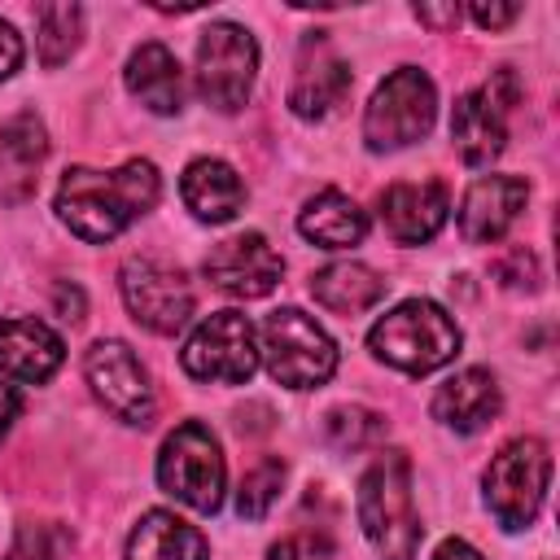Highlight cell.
Masks as SVG:
<instances>
[{
	"instance_id": "obj_1",
	"label": "cell",
	"mask_w": 560,
	"mask_h": 560,
	"mask_svg": "<svg viewBox=\"0 0 560 560\" xmlns=\"http://www.w3.org/2000/svg\"><path fill=\"white\" fill-rule=\"evenodd\" d=\"M162 197V175L149 158H131L114 171L70 166L57 184V219L88 245H105L144 219Z\"/></svg>"
},
{
	"instance_id": "obj_2",
	"label": "cell",
	"mask_w": 560,
	"mask_h": 560,
	"mask_svg": "<svg viewBox=\"0 0 560 560\" xmlns=\"http://www.w3.org/2000/svg\"><path fill=\"white\" fill-rule=\"evenodd\" d=\"M354 512H359V525H363V534L381 560H411L416 556L420 516H416V499H411V459L402 451H381L363 468Z\"/></svg>"
},
{
	"instance_id": "obj_3",
	"label": "cell",
	"mask_w": 560,
	"mask_h": 560,
	"mask_svg": "<svg viewBox=\"0 0 560 560\" xmlns=\"http://www.w3.org/2000/svg\"><path fill=\"white\" fill-rule=\"evenodd\" d=\"M368 346L381 363H389L407 376H429L459 354V324L438 302L407 298L372 324Z\"/></svg>"
},
{
	"instance_id": "obj_4",
	"label": "cell",
	"mask_w": 560,
	"mask_h": 560,
	"mask_svg": "<svg viewBox=\"0 0 560 560\" xmlns=\"http://www.w3.org/2000/svg\"><path fill=\"white\" fill-rule=\"evenodd\" d=\"M258 359L284 389H315L337 372V341L298 306H280L258 328Z\"/></svg>"
},
{
	"instance_id": "obj_5",
	"label": "cell",
	"mask_w": 560,
	"mask_h": 560,
	"mask_svg": "<svg viewBox=\"0 0 560 560\" xmlns=\"http://www.w3.org/2000/svg\"><path fill=\"white\" fill-rule=\"evenodd\" d=\"M158 486L192 508V512H219L228 490V464L219 451V438L201 420L175 424V433L158 451Z\"/></svg>"
},
{
	"instance_id": "obj_6",
	"label": "cell",
	"mask_w": 560,
	"mask_h": 560,
	"mask_svg": "<svg viewBox=\"0 0 560 560\" xmlns=\"http://www.w3.org/2000/svg\"><path fill=\"white\" fill-rule=\"evenodd\" d=\"M438 118V88L424 70L398 66L363 109V144L372 153H394L433 131Z\"/></svg>"
},
{
	"instance_id": "obj_7",
	"label": "cell",
	"mask_w": 560,
	"mask_h": 560,
	"mask_svg": "<svg viewBox=\"0 0 560 560\" xmlns=\"http://www.w3.org/2000/svg\"><path fill=\"white\" fill-rule=\"evenodd\" d=\"M547 481H551V451L542 438H512L486 468L481 486H486V508L494 512V521L516 534L529 529L534 516L542 512L547 499Z\"/></svg>"
},
{
	"instance_id": "obj_8",
	"label": "cell",
	"mask_w": 560,
	"mask_h": 560,
	"mask_svg": "<svg viewBox=\"0 0 560 560\" xmlns=\"http://www.w3.org/2000/svg\"><path fill=\"white\" fill-rule=\"evenodd\" d=\"M258 79V44L236 22H210L197 39V96L219 109L236 114Z\"/></svg>"
},
{
	"instance_id": "obj_9",
	"label": "cell",
	"mask_w": 560,
	"mask_h": 560,
	"mask_svg": "<svg viewBox=\"0 0 560 560\" xmlns=\"http://www.w3.org/2000/svg\"><path fill=\"white\" fill-rule=\"evenodd\" d=\"M179 368L192 381H219V385H245L258 372V332L241 311H214L206 315L184 350Z\"/></svg>"
},
{
	"instance_id": "obj_10",
	"label": "cell",
	"mask_w": 560,
	"mask_h": 560,
	"mask_svg": "<svg viewBox=\"0 0 560 560\" xmlns=\"http://www.w3.org/2000/svg\"><path fill=\"white\" fill-rule=\"evenodd\" d=\"M118 289H122V302L131 311V319L158 337H175L188 319H192V284L179 267H166L158 258H127L122 271H118Z\"/></svg>"
},
{
	"instance_id": "obj_11",
	"label": "cell",
	"mask_w": 560,
	"mask_h": 560,
	"mask_svg": "<svg viewBox=\"0 0 560 560\" xmlns=\"http://www.w3.org/2000/svg\"><path fill=\"white\" fill-rule=\"evenodd\" d=\"M83 376L92 385V394L105 402V411H114L122 424H149L158 411L153 385L144 363L136 359V350L118 337H101L92 341V350L83 354Z\"/></svg>"
},
{
	"instance_id": "obj_12",
	"label": "cell",
	"mask_w": 560,
	"mask_h": 560,
	"mask_svg": "<svg viewBox=\"0 0 560 560\" xmlns=\"http://www.w3.org/2000/svg\"><path fill=\"white\" fill-rule=\"evenodd\" d=\"M516 105V74L499 70L490 83L464 92L451 114V140L468 166H490L508 144V109Z\"/></svg>"
},
{
	"instance_id": "obj_13",
	"label": "cell",
	"mask_w": 560,
	"mask_h": 560,
	"mask_svg": "<svg viewBox=\"0 0 560 560\" xmlns=\"http://www.w3.org/2000/svg\"><path fill=\"white\" fill-rule=\"evenodd\" d=\"M206 280L214 289H223L228 298H241V302H254V298H267L280 276H284V258L271 249V241L262 232H236L228 241H219L206 262H201Z\"/></svg>"
},
{
	"instance_id": "obj_14",
	"label": "cell",
	"mask_w": 560,
	"mask_h": 560,
	"mask_svg": "<svg viewBox=\"0 0 560 560\" xmlns=\"http://www.w3.org/2000/svg\"><path fill=\"white\" fill-rule=\"evenodd\" d=\"M350 92V66L332 52L324 31H311L302 39V57H298V74L289 88V109L306 122L328 118Z\"/></svg>"
},
{
	"instance_id": "obj_15",
	"label": "cell",
	"mask_w": 560,
	"mask_h": 560,
	"mask_svg": "<svg viewBox=\"0 0 560 560\" xmlns=\"http://www.w3.org/2000/svg\"><path fill=\"white\" fill-rule=\"evenodd\" d=\"M529 201V184L521 175H481L468 184L459 201V232L472 245H494L521 219Z\"/></svg>"
},
{
	"instance_id": "obj_16",
	"label": "cell",
	"mask_w": 560,
	"mask_h": 560,
	"mask_svg": "<svg viewBox=\"0 0 560 560\" xmlns=\"http://www.w3.org/2000/svg\"><path fill=\"white\" fill-rule=\"evenodd\" d=\"M451 210V192L442 179L420 184H389L381 192V223L398 245H424L442 232Z\"/></svg>"
},
{
	"instance_id": "obj_17",
	"label": "cell",
	"mask_w": 560,
	"mask_h": 560,
	"mask_svg": "<svg viewBox=\"0 0 560 560\" xmlns=\"http://www.w3.org/2000/svg\"><path fill=\"white\" fill-rule=\"evenodd\" d=\"M66 359L61 337L44 319H18L0 315V376H13L22 385H44Z\"/></svg>"
},
{
	"instance_id": "obj_18",
	"label": "cell",
	"mask_w": 560,
	"mask_h": 560,
	"mask_svg": "<svg viewBox=\"0 0 560 560\" xmlns=\"http://www.w3.org/2000/svg\"><path fill=\"white\" fill-rule=\"evenodd\" d=\"M503 407L499 381L490 368H459L433 394V416L455 433H481Z\"/></svg>"
},
{
	"instance_id": "obj_19",
	"label": "cell",
	"mask_w": 560,
	"mask_h": 560,
	"mask_svg": "<svg viewBox=\"0 0 560 560\" xmlns=\"http://www.w3.org/2000/svg\"><path fill=\"white\" fill-rule=\"evenodd\" d=\"M48 158V131L35 114H13L0 127V197L22 201L35 192L39 166Z\"/></svg>"
},
{
	"instance_id": "obj_20",
	"label": "cell",
	"mask_w": 560,
	"mask_h": 560,
	"mask_svg": "<svg viewBox=\"0 0 560 560\" xmlns=\"http://www.w3.org/2000/svg\"><path fill=\"white\" fill-rule=\"evenodd\" d=\"M179 197L201 223H228L245 206V184L223 158H192L179 179Z\"/></svg>"
},
{
	"instance_id": "obj_21",
	"label": "cell",
	"mask_w": 560,
	"mask_h": 560,
	"mask_svg": "<svg viewBox=\"0 0 560 560\" xmlns=\"http://www.w3.org/2000/svg\"><path fill=\"white\" fill-rule=\"evenodd\" d=\"M127 92L149 109V114H179L184 109V70L166 44H140L127 57Z\"/></svg>"
},
{
	"instance_id": "obj_22",
	"label": "cell",
	"mask_w": 560,
	"mask_h": 560,
	"mask_svg": "<svg viewBox=\"0 0 560 560\" xmlns=\"http://www.w3.org/2000/svg\"><path fill=\"white\" fill-rule=\"evenodd\" d=\"M206 556H210V547L197 525H188L184 516H175L166 508H153L136 521L122 560H206Z\"/></svg>"
},
{
	"instance_id": "obj_23",
	"label": "cell",
	"mask_w": 560,
	"mask_h": 560,
	"mask_svg": "<svg viewBox=\"0 0 560 560\" xmlns=\"http://www.w3.org/2000/svg\"><path fill=\"white\" fill-rule=\"evenodd\" d=\"M298 232L319 245V249H354L363 236H368V214L359 210L354 197L337 192V188H324L315 192L302 214H298Z\"/></svg>"
},
{
	"instance_id": "obj_24",
	"label": "cell",
	"mask_w": 560,
	"mask_h": 560,
	"mask_svg": "<svg viewBox=\"0 0 560 560\" xmlns=\"http://www.w3.org/2000/svg\"><path fill=\"white\" fill-rule=\"evenodd\" d=\"M311 293L324 311H337V315H359V311H372L381 298H385V276L372 271L368 262H328L311 276Z\"/></svg>"
},
{
	"instance_id": "obj_25",
	"label": "cell",
	"mask_w": 560,
	"mask_h": 560,
	"mask_svg": "<svg viewBox=\"0 0 560 560\" xmlns=\"http://www.w3.org/2000/svg\"><path fill=\"white\" fill-rule=\"evenodd\" d=\"M83 39V9L79 4H39L35 9V44L44 66L70 61V52Z\"/></svg>"
},
{
	"instance_id": "obj_26",
	"label": "cell",
	"mask_w": 560,
	"mask_h": 560,
	"mask_svg": "<svg viewBox=\"0 0 560 560\" xmlns=\"http://www.w3.org/2000/svg\"><path fill=\"white\" fill-rule=\"evenodd\" d=\"M284 490V459H262L254 464L245 477H241V490H236V516L245 521H262L276 499Z\"/></svg>"
},
{
	"instance_id": "obj_27",
	"label": "cell",
	"mask_w": 560,
	"mask_h": 560,
	"mask_svg": "<svg viewBox=\"0 0 560 560\" xmlns=\"http://www.w3.org/2000/svg\"><path fill=\"white\" fill-rule=\"evenodd\" d=\"M385 433V420L368 407H332L324 416V438L337 446V451H359L368 442H376Z\"/></svg>"
},
{
	"instance_id": "obj_28",
	"label": "cell",
	"mask_w": 560,
	"mask_h": 560,
	"mask_svg": "<svg viewBox=\"0 0 560 560\" xmlns=\"http://www.w3.org/2000/svg\"><path fill=\"white\" fill-rule=\"evenodd\" d=\"M267 560H337V547H332L328 534L298 529V534H284L280 542H271Z\"/></svg>"
},
{
	"instance_id": "obj_29",
	"label": "cell",
	"mask_w": 560,
	"mask_h": 560,
	"mask_svg": "<svg viewBox=\"0 0 560 560\" xmlns=\"http://www.w3.org/2000/svg\"><path fill=\"white\" fill-rule=\"evenodd\" d=\"M52 556H57V547H48V525H39V529L26 525L9 551V560H52Z\"/></svg>"
},
{
	"instance_id": "obj_30",
	"label": "cell",
	"mask_w": 560,
	"mask_h": 560,
	"mask_svg": "<svg viewBox=\"0 0 560 560\" xmlns=\"http://www.w3.org/2000/svg\"><path fill=\"white\" fill-rule=\"evenodd\" d=\"M468 13H472V22H477V26H486V31H503V26H512V22H516L521 4H472Z\"/></svg>"
},
{
	"instance_id": "obj_31",
	"label": "cell",
	"mask_w": 560,
	"mask_h": 560,
	"mask_svg": "<svg viewBox=\"0 0 560 560\" xmlns=\"http://www.w3.org/2000/svg\"><path fill=\"white\" fill-rule=\"evenodd\" d=\"M18 66H22V35H18L9 22H0V83H4Z\"/></svg>"
},
{
	"instance_id": "obj_32",
	"label": "cell",
	"mask_w": 560,
	"mask_h": 560,
	"mask_svg": "<svg viewBox=\"0 0 560 560\" xmlns=\"http://www.w3.org/2000/svg\"><path fill=\"white\" fill-rule=\"evenodd\" d=\"M416 18L429 22L433 31H446L459 22V4H416Z\"/></svg>"
},
{
	"instance_id": "obj_33",
	"label": "cell",
	"mask_w": 560,
	"mask_h": 560,
	"mask_svg": "<svg viewBox=\"0 0 560 560\" xmlns=\"http://www.w3.org/2000/svg\"><path fill=\"white\" fill-rule=\"evenodd\" d=\"M18 411H22V394H18L13 385H4V381H0V442L9 438V429H13Z\"/></svg>"
},
{
	"instance_id": "obj_34",
	"label": "cell",
	"mask_w": 560,
	"mask_h": 560,
	"mask_svg": "<svg viewBox=\"0 0 560 560\" xmlns=\"http://www.w3.org/2000/svg\"><path fill=\"white\" fill-rule=\"evenodd\" d=\"M433 560H481V551L472 542H464V538H442Z\"/></svg>"
},
{
	"instance_id": "obj_35",
	"label": "cell",
	"mask_w": 560,
	"mask_h": 560,
	"mask_svg": "<svg viewBox=\"0 0 560 560\" xmlns=\"http://www.w3.org/2000/svg\"><path fill=\"white\" fill-rule=\"evenodd\" d=\"M57 306H61V311H70L66 319H74V324L83 319V293H79V289H70V293H66V284H61V289H57Z\"/></svg>"
}]
</instances>
